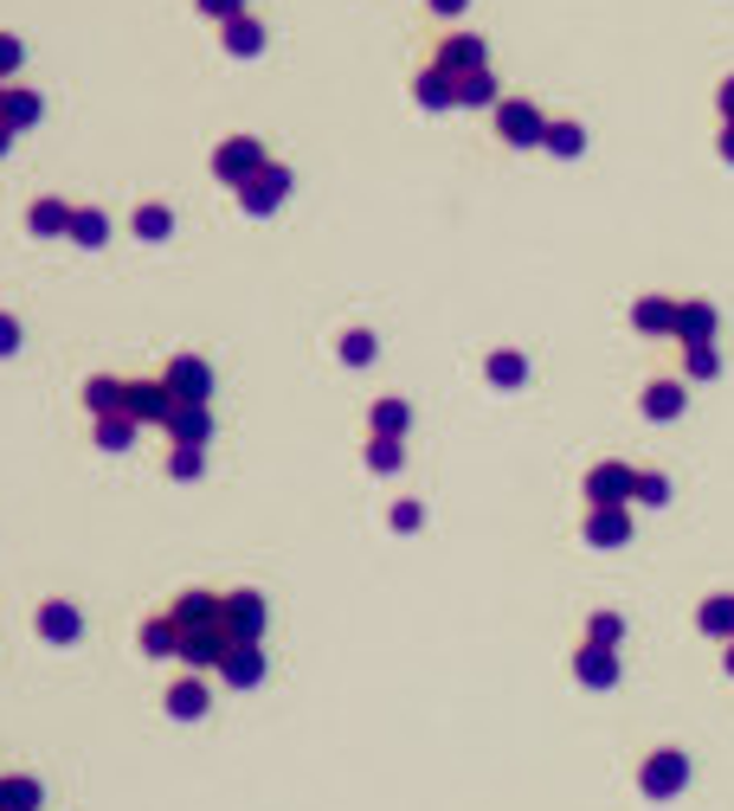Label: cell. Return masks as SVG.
Returning <instances> with one entry per match:
<instances>
[{
  "label": "cell",
  "instance_id": "1",
  "mask_svg": "<svg viewBox=\"0 0 734 811\" xmlns=\"http://www.w3.org/2000/svg\"><path fill=\"white\" fill-rule=\"evenodd\" d=\"M168 619H175V631H181V664L187 670H220L232 651H239V631H232V619H226V592L213 587H193V592H175L168 599Z\"/></svg>",
  "mask_w": 734,
  "mask_h": 811
},
{
  "label": "cell",
  "instance_id": "2",
  "mask_svg": "<svg viewBox=\"0 0 734 811\" xmlns=\"http://www.w3.org/2000/svg\"><path fill=\"white\" fill-rule=\"evenodd\" d=\"M490 123H496V136L510 148H542V136H548V110L528 104V97H503V104L490 110Z\"/></svg>",
  "mask_w": 734,
  "mask_h": 811
},
{
  "label": "cell",
  "instance_id": "3",
  "mask_svg": "<svg viewBox=\"0 0 734 811\" xmlns=\"http://www.w3.org/2000/svg\"><path fill=\"white\" fill-rule=\"evenodd\" d=\"M264 161H271V155H264V143H258V136H226V143L213 148V175H220V181L232 187V193L252 181Z\"/></svg>",
  "mask_w": 734,
  "mask_h": 811
},
{
  "label": "cell",
  "instance_id": "4",
  "mask_svg": "<svg viewBox=\"0 0 734 811\" xmlns=\"http://www.w3.org/2000/svg\"><path fill=\"white\" fill-rule=\"evenodd\" d=\"M161 380H168V393H175V406H207L213 400V368L200 361V355H168V368H161Z\"/></svg>",
  "mask_w": 734,
  "mask_h": 811
},
{
  "label": "cell",
  "instance_id": "5",
  "mask_svg": "<svg viewBox=\"0 0 734 811\" xmlns=\"http://www.w3.org/2000/svg\"><path fill=\"white\" fill-rule=\"evenodd\" d=\"M291 187H296V175L284 168V161H264V168H258L252 181L239 187V207L264 220V213H277V207H284V193H291Z\"/></svg>",
  "mask_w": 734,
  "mask_h": 811
},
{
  "label": "cell",
  "instance_id": "6",
  "mask_svg": "<svg viewBox=\"0 0 734 811\" xmlns=\"http://www.w3.org/2000/svg\"><path fill=\"white\" fill-rule=\"evenodd\" d=\"M683 786H690V760H683L677 747H658V754L638 767V792H644V799H677Z\"/></svg>",
  "mask_w": 734,
  "mask_h": 811
},
{
  "label": "cell",
  "instance_id": "7",
  "mask_svg": "<svg viewBox=\"0 0 734 811\" xmlns=\"http://www.w3.org/2000/svg\"><path fill=\"white\" fill-rule=\"evenodd\" d=\"M432 65L451 77H471V72H490V45H483V33H444L439 52H432Z\"/></svg>",
  "mask_w": 734,
  "mask_h": 811
},
{
  "label": "cell",
  "instance_id": "8",
  "mask_svg": "<svg viewBox=\"0 0 734 811\" xmlns=\"http://www.w3.org/2000/svg\"><path fill=\"white\" fill-rule=\"evenodd\" d=\"M631 496H638V471L631 464L606 457V464L587 471V509H599V503H631Z\"/></svg>",
  "mask_w": 734,
  "mask_h": 811
},
{
  "label": "cell",
  "instance_id": "9",
  "mask_svg": "<svg viewBox=\"0 0 734 811\" xmlns=\"http://www.w3.org/2000/svg\"><path fill=\"white\" fill-rule=\"evenodd\" d=\"M77 400H84L91 419H123V412H129V380H123V373H91V380L77 387Z\"/></svg>",
  "mask_w": 734,
  "mask_h": 811
},
{
  "label": "cell",
  "instance_id": "10",
  "mask_svg": "<svg viewBox=\"0 0 734 811\" xmlns=\"http://www.w3.org/2000/svg\"><path fill=\"white\" fill-rule=\"evenodd\" d=\"M181 406H175V393H168V380L155 373V380H129V419L136 425H168Z\"/></svg>",
  "mask_w": 734,
  "mask_h": 811
},
{
  "label": "cell",
  "instance_id": "11",
  "mask_svg": "<svg viewBox=\"0 0 734 811\" xmlns=\"http://www.w3.org/2000/svg\"><path fill=\"white\" fill-rule=\"evenodd\" d=\"M226 619H232V631H239V644H264V592L252 587H232L226 592Z\"/></svg>",
  "mask_w": 734,
  "mask_h": 811
},
{
  "label": "cell",
  "instance_id": "12",
  "mask_svg": "<svg viewBox=\"0 0 734 811\" xmlns=\"http://www.w3.org/2000/svg\"><path fill=\"white\" fill-rule=\"evenodd\" d=\"M33 631L45 644H77V631H84V612H77L72 599H45L33 612Z\"/></svg>",
  "mask_w": 734,
  "mask_h": 811
},
{
  "label": "cell",
  "instance_id": "13",
  "mask_svg": "<svg viewBox=\"0 0 734 811\" xmlns=\"http://www.w3.org/2000/svg\"><path fill=\"white\" fill-rule=\"evenodd\" d=\"M587 541L593 548H625L631 541V503H599V509H587Z\"/></svg>",
  "mask_w": 734,
  "mask_h": 811
},
{
  "label": "cell",
  "instance_id": "14",
  "mask_svg": "<svg viewBox=\"0 0 734 811\" xmlns=\"http://www.w3.org/2000/svg\"><path fill=\"white\" fill-rule=\"evenodd\" d=\"M715 329H722V316H715L709 296H683V303H677V341H683V348L715 341Z\"/></svg>",
  "mask_w": 734,
  "mask_h": 811
},
{
  "label": "cell",
  "instance_id": "15",
  "mask_svg": "<svg viewBox=\"0 0 734 811\" xmlns=\"http://www.w3.org/2000/svg\"><path fill=\"white\" fill-rule=\"evenodd\" d=\"M574 676H580V689H612L619 683V651L612 644H580L574 651Z\"/></svg>",
  "mask_w": 734,
  "mask_h": 811
},
{
  "label": "cell",
  "instance_id": "16",
  "mask_svg": "<svg viewBox=\"0 0 734 811\" xmlns=\"http://www.w3.org/2000/svg\"><path fill=\"white\" fill-rule=\"evenodd\" d=\"M168 715H175V722H200V715H207V708H213V689H207V676H200V670H187L181 683H168Z\"/></svg>",
  "mask_w": 734,
  "mask_h": 811
},
{
  "label": "cell",
  "instance_id": "17",
  "mask_svg": "<svg viewBox=\"0 0 734 811\" xmlns=\"http://www.w3.org/2000/svg\"><path fill=\"white\" fill-rule=\"evenodd\" d=\"M412 104H419V110H464V104H458V77L439 72V65H426V72L412 77Z\"/></svg>",
  "mask_w": 734,
  "mask_h": 811
},
{
  "label": "cell",
  "instance_id": "18",
  "mask_svg": "<svg viewBox=\"0 0 734 811\" xmlns=\"http://www.w3.org/2000/svg\"><path fill=\"white\" fill-rule=\"evenodd\" d=\"M367 432H374V439H406V432H412V406H406L400 393H374Z\"/></svg>",
  "mask_w": 734,
  "mask_h": 811
},
{
  "label": "cell",
  "instance_id": "19",
  "mask_svg": "<svg viewBox=\"0 0 734 811\" xmlns=\"http://www.w3.org/2000/svg\"><path fill=\"white\" fill-rule=\"evenodd\" d=\"M72 200H59V193H39L33 207H27V232H39V239H65L72 232Z\"/></svg>",
  "mask_w": 734,
  "mask_h": 811
},
{
  "label": "cell",
  "instance_id": "20",
  "mask_svg": "<svg viewBox=\"0 0 734 811\" xmlns=\"http://www.w3.org/2000/svg\"><path fill=\"white\" fill-rule=\"evenodd\" d=\"M677 303H683V296H638V303H631V329L638 335H677Z\"/></svg>",
  "mask_w": 734,
  "mask_h": 811
},
{
  "label": "cell",
  "instance_id": "21",
  "mask_svg": "<svg viewBox=\"0 0 734 811\" xmlns=\"http://www.w3.org/2000/svg\"><path fill=\"white\" fill-rule=\"evenodd\" d=\"M39 116H45V97H39V91H27V84H7V97H0V123L20 136V129H33Z\"/></svg>",
  "mask_w": 734,
  "mask_h": 811
},
{
  "label": "cell",
  "instance_id": "22",
  "mask_svg": "<svg viewBox=\"0 0 734 811\" xmlns=\"http://www.w3.org/2000/svg\"><path fill=\"white\" fill-rule=\"evenodd\" d=\"M161 432H168L175 444H193V451H207V444H213V412H207V406H181V412H175Z\"/></svg>",
  "mask_w": 734,
  "mask_h": 811
},
{
  "label": "cell",
  "instance_id": "23",
  "mask_svg": "<svg viewBox=\"0 0 734 811\" xmlns=\"http://www.w3.org/2000/svg\"><path fill=\"white\" fill-rule=\"evenodd\" d=\"M220 45L232 52V59H258V52H264V20H258V13L226 20V27H220Z\"/></svg>",
  "mask_w": 734,
  "mask_h": 811
},
{
  "label": "cell",
  "instance_id": "24",
  "mask_svg": "<svg viewBox=\"0 0 734 811\" xmlns=\"http://www.w3.org/2000/svg\"><path fill=\"white\" fill-rule=\"evenodd\" d=\"M220 683H232V689H258V683H264V644H239V651L220 664Z\"/></svg>",
  "mask_w": 734,
  "mask_h": 811
},
{
  "label": "cell",
  "instance_id": "25",
  "mask_svg": "<svg viewBox=\"0 0 734 811\" xmlns=\"http://www.w3.org/2000/svg\"><path fill=\"white\" fill-rule=\"evenodd\" d=\"M136 644H143V657H181V631H175V619H168V612L143 619Z\"/></svg>",
  "mask_w": 734,
  "mask_h": 811
},
{
  "label": "cell",
  "instance_id": "26",
  "mask_svg": "<svg viewBox=\"0 0 734 811\" xmlns=\"http://www.w3.org/2000/svg\"><path fill=\"white\" fill-rule=\"evenodd\" d=\"M45 805V786L33 773H0V811H39Z\"/></svg>",
  "mask_w": 734,
  "mask_h": 811
},
{
  "label": "cell",
  "instance_id": "27",
  "mask_svg": "<svg viewBox=\"0 0 734 811\" xmlns=\"http://www.w3.org/2000/svg\"><path fill=\"white\" fill-rule=\"evenodd\" d=\"M696 625H702V638H722V644H728V638H734V592L702 599V605H696Z\"/></svg>",
  "mask_w": 734,
  "mask_h": 811
},
{
  "label": "cell",
  "instance_id": "28",
  "mask_svg": "<svg viewBox=\"0 0 734 811\" xmlns=\"http://www.w3.org/2000/svg\"><path fill=\"white\" fill-rule=\"evenodd\" d=\"M458 104H464V110H496V104H503V84H496V72L458 77Z\"/></svg>",
  "mask_w": 734,
  "mask_h": 811
},
{
  "label": "cell",
  "instance_id": "29",
  "mask_svg": "<svg viewBox=\"0 0 734 811\" xmlns=\"http://www.w3.org/2000/svg\"><path fill=\"white\" fill-rule=\"evenodd\" d=\"M542 148H548V155H560V161H574V155L587 148V129H580L574 116H548V136H542Z\"/></svg>",
  "mask_w": 734,
  "mask_h": 811
},
{
  "label": "cell",
  "instance_id": "30",
  "mask_svg": "<svg viewBox=\"0 0 734 811\" xmlns=\"http://www.w3.org/2000/svg\"><path fill=\"white\" fill-rule=\"evenodd\" d=\"M129 225H136V239H148V245H161V239L175 232V207H161V200H143V207L129 213Z\"/></svg>",
  "mask_w": 734,
  "mask_h": 811
},
{
  "label": "cell",
  "instance_id": "31",
  "mask_svg": "<svg viewBox=\"0 0 734 811\" xmlns=\"http://www.w3.org/2000/svg\"><path fill=\"white\" fill-rule=\"evenodd\" d=\"M483 380H490V387H522V380H528V355H522V348H496V355L483 361Z\"/></svg>",
  "mask_w": 734,
  "mask_h": 811
},
{
  "label": "cell",
  "instance_id": "32",
  "mask_svg": "<svg viewBox=\"0 0 734 811\" xmlns=\"http://www.w3.org/2000/svg\"><path fill=\"white\" fill-rule=\"evenodd\" d=\"M65 239H72V245H84V252H97V245L111 239V220H104L97 207H77V213H72V232H65Z\"/></svg>",
  "mask_w": 734,
  "mask_h": 811
},
{
  "label": "cell",
  "instance_id": "33",
  "mask_svg": "<svg viewBox=\"0 0 734 811\" xmlns=\"http://www.w3.org/2000/svg\"><path fill=\"white\" fill-rule=\"evenodd\" d=\"M400 464H406V439H374V432H367V471H374V477H394Z\"/></svg>",
  "mask_w": 734,
  "mask_h": 811
},
{
  "label": "cell",
  "instance_id": "34",
  "mask_svg": "<svg viewBox=\"0 0 734 811\" xmlns=\"http://www.w3.org/2000/svg\"><path fill=\"white\" fill-rule=\"evenodd\" d=\"M683 412V387L677 380H651L644 387V419H677Z\"/></svg>",
  "mask_w": 734,
  "mask_h": 811
},
{
  "label": "cell",
  "instance_id": "35",
  "mask_svg": "<svg viewBox=\"0 0 734 811\" xmlns=\"http://www.w3.org/2000/svg\"><path fill=\"white\" fill-rule=\"evenodd\" d=\"M335 355H342L348 368H367V361L380 355V341H374V329H342V341H335Z\"/></svg>",
  "mask_w": 734,
  "mask_h": 811
},
{
  "label": "cell",
  "instance_id": "36",
  "mask_svg": "<svg viewBox=\"0 0 734 811\" xmlns=\"http://www.w3.org/2000/svg\"><path fill=\"white\" fill-rule=\"evenodd\" d=\"M91 439H97V451H123V444L136 439V419H129V412H123V419H97Z\"/></svg>",
  "mask_w": 734,
  "mask_h": 811
},
{
  "label": "cell",
  "instance_id": "37",
  "mask_svg": "<svg viewBox=\"0 0 734 811\" xmlns=\"http://www.w3.org/2000/svg\"><path fill=\"white\" fill-rule=\"evenodd\" d=\"M619 638H625L619 612H593V619H587V644H612V651H619Z\"/></svg>",
  "mask_w": 734,
  "mask_h": 811
},
{
  "label": "cell",
  "instance_id": "38",
  "mask_svg": "<svg viewBox=\"0 0 734 811\" xmlns=\"http://www.w3.org/2000/svg\"><path fill=\"white\" fill-rule=\"evenodd\" d=\"M631 503L663 509V503H670V477H658V471H638V496H631Z\"/></svg>",
  "mask_w": 734,
  "mask_h": 811
},
{
  "label": "cell",
  "instance_id": "39",
  "mask_svg": "<svg viewBox=\"0 0 734 811\" xmlns=\"http://www.w3.org/2000/svg\"><path fill=\"white\" fill-rule=\"evenodd\" d=\"M683 361H690V380H715V373H722V355H715V341H696Z\"/></svg>",
  "mask_w": 734,
  "mask_h": 811
},
{
  "label": "cell",
  "instance_id": "40",
  "mask_svg": "<svg viewBox=\"0 0 734 811\" xmlns=\"http://www.w3.org/2000/svg\"><path fill=\"white\" fill-rule=\"evenodd\" d=\"M200 464H207V457H200L193 444H175V457H168V477H175V483H193V477H200Z\"/></svg>",
  "mask_w": 734,
  "mask_h": 811
},
{
  "label": "cell",
  "instance_id": "41",
  "mask_svg": "<svg viewBox=\"0 0 734 811\" xmlns=\"http://www.w3.org/2000/svg\"><path fill=\"white\" fill-rule=\"evenodd\" d=\"M20 65H27V45H20L13 33H0V84H13V72H20Z\"/></svg>",
  "mask_w": 734,
  "mask_h": 811
},
{
  "label": "cell",
  "instance_id": "42",
  "mask_svg": "<svg viewBox=\"0 0 734 811\" xmlns=\"http://www.w3.org/2000/svg\"><path fill=\"white\" fill-rule=\"evenodd\" d=\"M193 7H200V13H207V20H239V13H252V7H245V0H193Z\"/></svg>",
  "mask_w": 734,
  "mask_h": 811
},
{
  "label": "cell",
  "instance_id": "43",
  "mask_svg": "<svg viewBox=\"0 0 734 811\" xmlns=\"http://www.w3.org/2000/svg\"><path fill=\"white\" fill-rule=\"evenodd\" d=\"M394 528H400V535H412V528H426V509H419V503H412V496H406V503H394Z\"/></svg>",
  "mask_w": 734,
  "mask_h": 811
},
{
  "label": "cell",
  "instance_id": "44",
  "mask_svg": "<svg viewBox=\"0 0 734 811\" xmlns=\"http://www.w3.org/2000/svg\"><path fill=\"white\" fill-rule=\"evenodd\" d=\"M7 355H20V323L0 309V361H7Z\"/></svg>",
  "mask_w": 734,
  "mask_h": 811
},
{
  "label": "cell",
  "instance_id": "45",
  "mask_svg": "<svg viewBox=\"0 0 734 811\" xmlns=\"http://www.w3.org/2000/svg\"><path fill=\"white\" fill-rule=\"evenodd\" d=\"M715 104H722V123H734V77H722V91H715Z\"/></svg>",
  "mask_w": 734,
  "mask_h": 811
},
{
  "label": "cell",
  "instance_id": "46",
  "mask_svg": "<svg viewBox=\"0 0 734 811\" xmlns=\"http://www.w3.org/2000/svg\"><path fill=\"white\" fill-rule=\"evenodd\" d=\"M426 7H432V13H439V20H444V13H464L471 0H426Z\"/></svg>",
  "mask_w": 734,
  "mask_h": 811
},
{
  "label": "cell",
  "instance_id": "47",
  "mask_svg": "<svg viewBox=\"0 0 734 811\" xmlns=\"http://www.w3.org/2000/svg\"><path fill=\"white\" fill-rule=\"evenodd\" d=\"M722 161H734V123H722Z\"/></svg>",
  "mask_w": 734,
  "mask_h": 811
},
{
  "label": "cell",
  "instance_id": "48",
  "mask_svg": "<svg viewBox=\"0 0 734 811\" xmlns=\"http://www.w3.org/2000/svg\"><path fill=\"white\" fill-rule=\"evenodd\" d=\"M7 148H13V129H7V123H0V155H7Z\"/></svg>",
  "mask_w": 734,
  "mask_h": 811
},
{
  "label": "cell",
  "instance_id": "49",
  "mask_svg": "<svg viewBox=\"0 0 734 811\" xmlns=\"http://www.w3.org/2000/svg\"><path fill=\"white\" fill-rule=\"evenodd\" d=\"M722 664H728V676H734V638H728V657H722Z\"/></svg>",
  "mask_w": 734,
  "mask_h": 811
},
{
  "label": "cell",
  "instance_id": "50",
  "mask_svg": "<svg viewBox=\"0 0 734 811\" xmlns=\"http://www.w3.org/2000/svg\"><path fill=\"white\" fill-rule=\"evenodd\" d=\"M0 97H7V84H0Z\"/></svg>",
  "mask_w": 734,
  "mask_h": 811
}]
</instances>
